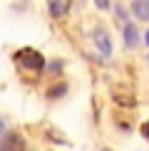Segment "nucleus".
<instances>
[{
	"mask_svg": "<svg viewBox=\"0 0 149 151\" xmlns=\"http://www.w3.org/2000/svg\"><path fill=\"white\" fill-rule=\"evenodd\" d=\"M15 62L20 67H25V70H30V72H42L45 70V57H42L37 50H33V47L20 50V52L15 55Z\"/></svg>",
	"mask_w": 149,
	"mask_h": 151,
	"instance_id": "obj_1",
	"label": "nucleus"
},
{
	"mask_svg": "<svg viewBox=\"0 0 149 151\" xmlns=\"http://www.w3.org/2000/svg\"><path fill=\"white\" fill-rule=\"evenodd\" d=\"M0 151H25V136L17 131H8L0 141Z\"/></svg>",
	"mask_w": 149,
	"mask_h": 151,
	"instance_id": "obj_2",
	"label": "nucleus"
},
{
	"mask_svg": "<svg viewBox=\"0 0 149 151\" xmlns=\"http://www.w3.org/2000/svg\"><path fill=\"white\" fill-rule=\"evenodd\" d=\"M122 37H124V45H127L129 50L139 45V32H137V27L132 22H124V27H122Z\"/></svg>",
	"mask_w": 149,
	"mask_h": 151,
	"instance_id": "obj_3",
	"label": "nucleus"
},
{
	"mask_svg": "<svg viewBox=\"0 0 149 151\" xmlns=\"http://www.w3.org/2000/svg\"><path fill=\"white\" fill-rule=\"evenodd\" d=\"M95 42H97L99 52H102L104 57H109V55H112V40H109V35L104 32V30H95Z\"/></svg>",
	"mask_w": 149,
	"mask_h": 151,
	"instance_id": "obj_4",
	"label": "nucleus"
},
{
	"mask_svg": "<svg viewBox=\"0 0 149 151\" xmlns=\"http://www.w3.org/2000/svg\"><path fill=\"white\" fill-rule=\"evenodd\" d=\"M132 15L137 20H149V0H134L132 3Z\"/></svg>",
	"mask_w": 149,
	"mask_h": 151,
	"instance_id": "obj_5",
	"label": "nucleus"
},
{
	"mask_svg": "<svg viewBox=\"0 0 149 151\" xmlns=\"http://www.w3.org/2000/svg\"><path fill=\"white\" fill-rule=\"evenodd\" d=\"M47 8H50V15H52L55 20H60V17L67 15V0H50Z\"/></svg>",
	"mask_w": 149,
	"mask_h": 151,
	"instance_id": "obj_6",
	"label": "nucleus"
},
{
	"mask_svg": "<svg viewBox=\"0 0 149 151\" xmlns=\"http://www.w3.org/2000/svg\"><path fill=\"white\" fill-rule=\"evenodd\" d=\"M65 92H67V84H65V82H60V84H55V87H50V89H47V99H60Z\"/></svg>",
	"mask_w": 149,
	"mask_h": 151,
	"instance_id": "obj_7",
	"label": "nucleus"
},
{
	"mask_svg": "<svg viewBox=\"0 0 149 151\" xmlns=\"http://www.w3.org/2000/svg\"><path fill=\"white\" fill-rule=\"evenodd\" d=\"M47 72H50V74H60V72H62V62H60V60H55L52 65H50V70H47Z\"/></svg>",
	"mask_w": 149,
	"mask_h": 151,
	"instance_id": "obj_8",
	"label": "nucleus"
},
{
	"mask_svg": "<svg viewBox=\"0 0 149 151\" xmlns=\"http://www.w3.org/2000/svg\"><path fill=\"white\" fill-rule=\"evenodd\" d=\"M95 5H97L99 10H107L109 8V0H95Z\"/></svg>",
	"mask_w": 149,
	"mask_h": 151,
	"instance_id": "obj_9",
	"label": "nucleus"
},
{
	"mask_svg": "<svg viewBox=\"0 0 149 151\" xmlns=\"http://www.w3.org/2000/svg\"><path fill=\"white\" fill-rule=\"evenodd\" d=\"M142 136H144V139L149 141V122H144V124H142Z\"/></svg>",
	"mask_w": 149,
	"mask_h": 151,
	"instance_id": "obj_10",
	"label": "nucleus"
},
{
	"mask_svg": "<svg viewBox=\"0 0 149 151\" xmlns=\"http://www.w3.org/2000/svg\"><path fill=\"white\" fill-rule=\"evenodd\" d=\"M117 15H119V17H122V20H124V22H127V10H124V8H122V5H117Z\"/></svg>",
	"mask_w": 149,
	"mask_h": 151,
	"instance_id": "obj_11",
	"label": "nucleus"
},
{
	"mask_svg": "<svg viewBox=\"0 0 149 151\" xmlns=\"http://www.w3.org/2000/svg\"><path fill=\"white\" fill-rule=\"evenodd\" d=\"M3 131H5V122H3V119H0V134H3Z\"/></svg>",
	"mask_w": 149,
	"mask_h": 151,
	"instance_id": "obj_12",
	"label": "nucleus"
},
{
	"mask_svg": "<svg viewBox=\"0 0 149 151\" xmlns=\"http://www.w3.org/2000/svg\"><path fill=\"white\" fill-rule=\"evenodd\" d=\"M144 40H147V45H149V30H147V37H144Z\"/></svg>",
	"mask_w": 149,
	"mask_h": 151,
	"instance_id": "obj_13",
	"label": "nucleus"
}]
</instances>
